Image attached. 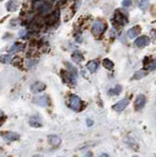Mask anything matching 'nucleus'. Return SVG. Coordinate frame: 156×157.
<instances>
[{
	"mask_svg": "<svg viewBox=\"0 0 156 157\" xmlns=\"http://www.w3.org/2000/svg\"><path fill=\"white\" fill-rule=\"evenodd\" d=\"M69 107L76 112H80L83 108V101L78 95L72 94L69 98Z\"/></svg>",
	"mask_w": 156,
	"mask_h": 157,
	"instance_id": "1",
	"label": "nucleus"
},
{
	"mask_svg": "<svg viewBox=\"0 0 156 157\" xmlns=\"http://www.w3.org/2000/svg\"><path fill=\"white\" fill-rule=\"evenodd\" d=\"M106 29V26L105 24L100 21V20H97L93 23V26H92V33L95 35H99L100 33H102L104 30Z\"/></svg>",
	"mask_w": 156,
	"mask_h": 157,
	"instance_id": "2",
	"label": "nucleus"
},
{
	"mask_svg": "<svg viewBox=\"0 0 156 157\" xmlns=\"http://www.w3.org/2000/svg\"><path fill=\"white\" fill-rule=\"evenodd\" d=\"M114 21H115L116 24L120 25V26H124L125 24L128 23V18L125 14H123L120 10H117L114 14Z\"/></svg>",
	"mask_w": 156,
	"mask_h": 157,
	"instance_id": "3",
	"label": "nucleus"
},
{
	"mask_svg": "<svg viewBox=\"0 0 156 157\" xmlns=\"http://www.w3.org/2000/svg\"><path fill=\"white\" fill-rule=\"evenodd\" d=\"M149 42H150V39H149V37H146V35H141V37H137V39L135 40V44L139 48L145 47L146 45L149 44Z\"/></svg>",
	"mask_w": 156,
	"mask_h": 157,
	"instance_id": "4",
	"label": "nucleus"
},
{
	"mask_svg": "<svg viewBox=\"0 0 156 157\" xmlns=\"http://www.w3.org/2000/svg\"><path fill=\"white\" fill-rule=\"evenodd\" d=\"M128 105H129V99L124 98L117 102L115 105H113V110H115L116 112H122Z\"/></svg>",
	"mask_w": 156,
	"mask_h": 157,
	"instance_id": "5",
	"label": "nucleus"
},
{
	"mask_svg": "<svg viewBox=\"0 0 156 157\" xmlns=\"http://www.w3.org/2000/svg\"><path fill=\"white\" fill-rule=\"evenodd\" d=\"M145 102H146V98H145V96L144 94H139V96L136 98V101H135V108H136V110H137V111L141 110L142 108L144 107Z\"/></svg>",
	"mask_w": 156,
	"mask_h": 157,
	"instance_id": "6",
	"label": "nucleus"
},
{
	"mask_svg": "<svg viewBox=\"0 0 156 157\" xmlns=\"http://www.w3.org/2000/svg\"><path fill=\"white\" fill-rule=\"evenodd\" d=\"M45 84L41 83V82H35L31 86V91L33 93H40V92L43 91L45 89Z\"/></svg>",
	"mask_w": 156,
	"mask_h": 157,
	"instance_id": "7",
	"label": "nucleus"
},
{
	"mask_svg": "<svg viewBox=\"0 0 156 157\" xmlns=\"http://www.w3.org/2000/svg\"><path fill=\"white\" fill-rule=\"evenodd\" d=\"M2 133V138L7 141H15L20 138V135L17 133L6 132V133Z\"/></svg>",
	"mask_w": 156,
	"mask_h": 157,
	"instance_id": "8",
	"label": "nucleus"
},
{
	"mask_svg": "<svg viewBox=\"0 0 156 157\" xmlns=\"http://www.w3.org/2000/svg\"><path fill=\"white\" fill-rule=\"evenodd\" d=\"M20 6V0H9L8 3L6 4V9L9 12L17 11Z\"/></svg>",
	"mask_w": 156,
	"mask_h": 157,
	"instance_id": "9",
	"label": "nucleus"
},
{
	"mask_svg": "<svg viewBox=\"0 0 156 157\" xmlns=\"http://www.w3.org/2000/svg\"><path fill=\"white\" fill-rule=\"evenodd\" d=\"M33 103H35L36 105H40V106H42V107H45L48 105V98L46 96H36L35 98L33 99Z\"/></svg>",
	"mask_w": 156,
	"mask_h": 157,
	"instance_id": "10",
	"label": "nucleus"
},
{
	"mask_svg": "<svg viewBox=\"0 0 156 157\" xmlns=\"http://www.w3.org/2000/svg\"><path fill=\"white\" fill-rule=\"evenodd\" d=\"M25 47V44L24 43H21V42H16L14 43L12 46H10L8 48V52L9 53H17V52H20L24 49Z\"/></svg>",
	"mask_w": 156,
	"mask_h": 157,
	"instance_id": "11",
	"label": "nucleus"
},
{
	"mask_svg": "<svg viewBox=\"0 0 156 157\" xmlns=\"http://www.w3.org/2000/svg\"><path fill=\"white\" fill-rule=\"evenodd\" d=\"M36 8L42 14H46V13L51 11V5L46 3V2H40V5L36 6Z\"/></svg>",
	"mask_w": 156,
	"mask_h": 157,
	"instance_id": "12",
	"label": "nucleus"
},
{
	"mask_svg": "<svg viewBox=\"0 0 156 157\" xmlns=\"http://www.w3.org/2000/svg\"><path fill=\"white\" fill-rule=\"evenodd\" d=\"M141 32V28L139 26H136V27L132 28L128 30V37L130 38H135L139 35V33Z\"/></svg>",
	"mask_w": 156,
	"mask_h": 157,
	"instance_id": "13",
	"label": "nucleus"
},
{
	"mask_svg": "<svg viewBox=\"0 0 156 157\" xmlns=\"http://www.w3.org/2000/svg\"><path fill=\"white\" fill-rule=\"evenodd\" d=\"M30 125L33 128H40L41 127L42 123H41V119L38 116H33L30 119Z\"/></svg>",
	"mask_w": 156,
	"mask_h": 157,
	"instance_id": "14",
	"label": "nucleus"
},
{
	"mask_svg": "<svg viewBox=\"0 0 156 157\" xmlns=\"http://www.w3.org/2000/svg\"><path fill=\"white\" fill-rule=\"evenodd\" d=\"M48 141H49V143L52 145V146H58V145H60V143H61V138H59L58 136H55V135H53V136H48Z\"/></svg>",
	"mask_w": 156,
	"mask_h": 157,
	"instance_id": "15",
	"label": "nucleus"
},
{
	"mask_svg": "<svg viewBox=\"0 0 156 157\" xmlns=\"http://www.w3.org/2000/svg\"><path fill=\"white\" fill-rule=\"evenodd\" d=\"M66 66H67V68H68V73L71 75V77L73 79L76 81L77 78H78V72H77V69L75 68L74 66L72 65V64H70V63H66Z\"/></svg>",
	"mask_w": 156,
	"mask_h": 157,
	"instance_id": "16",
	"label": "nucleus"
},
{
	"mask_svg": "<svg viewBox=\"0 0 156 157\" xmlns=\"http://www.w3.org/2000/svg\"><path fill=\"white\" fill-rule=\"evenodd\" d=\"M146 75H147V72H145L144 70H139V71H137L136 73L134 74V76L132 77V80H140V79L144 78Z\"/></svg>",
	"mask_w": 156,
	"mask_h": 157,
	"instance_id": "17",
	"label": "nucleus"
},
{
	"mask_svg": "<svg viewBox=\"0 0 156 157\" xmlns=\"http://www.w3.org/2000/svg\"><path fill=\"white\" fill-rule=\"evenodd\" d=\"M87 69L89 70L92 73H94V72L97 70V68H98V63H97V61H90V62H88L87 64Z\"/></svg>",
	"mask_w": 156,
	"mask_h": 157,
	"instance_id": "18",
	"label": "nucleus"
},
{
	"mask_svg": "<svg viewBox=\"0 0 156 157\" xmlns=\"http://www.w3.org/2000/svg\"><path fill=\"white\" fill-rule=\"evenodd\" d=\"M72 59H73L74 62L79 63L83 60V59H84V56H83V54L80 53V51H76V52H74V54H73Z\"/></svg>",
	"mask_w": 156,
	"mask_h": 157,
	"instance_id": "19",
	"label": "nucleus"
},
{
	"mask_svg": "<svg viewBox=\"0 0 156 157\" xmlns=\"http://www.w3.org/2000/svg\"><path fill=\"white\" fill-rule=\"evenodd\" d=\"M12 61V56L8 54H3L0 56V62L3 64H9Z\"/></svg>",
	"mask_w": 156,
	"mask_h": 157,
	"instance_id": "20",
	"label": "nucleus"
},
{
	"mask_svg": "<svg viewBox=\"0 0 156 157\" xmlns=\"http://www.w3.org/2000/svg\"><path fill=\"white\" fill-rule=\"evenodd\" d=\"M102 64H103V66L107 69V70H112L113 67H114V63L110 60V59H107V58L104 59V60L102 61Z\"/></svg>",
	"mask_w": 156,
	"mask_h": 157,
	"instance_id": "21",
	"label": "nucleus"
},
{
	"mask_svg": "<svg viewBox=\"0 0 156 157\" xmlns=\"http://www.w3.org/2000/svg\"><path fill=\"white\" fill-rule=\"evenodd\" d=\"M137 3H139V6L140 9H142L144 11V10H146L148 8V6H149V2H148V0H137Z\"/></svg>",
	"mask_w": 156,
	"mask_h": 157,
	"instance_id": "22",
	"label": "nucleus"
},
{
	"mask_svg": "<svg viewBox=\"0 0 156 157\" xmlns=\"http://www.w3.org/2000/svg\"><path fill=\"white\" fill-rule=\"evenodd\" d=\"M122 91V86H116L114 89L109 91V94L110 95H118L120 94Z\"/></svg>",
	"mask_w": 156,
	"mask_h": 157,
	"instance_id": "23",
	"label": "nucleus"
},
{
	"mask_svg": "<svg viewBox=\"0 0 156 157\" xmlns=\"http://www.w3.org/2000/svg\"><path fill=\"white\" fill-rule=\"evenodd\" d=\"M122 5H123L124 7H130L132 5V0H123V2H122Z\"/></svg>",
	"mask_w": 156,
	"mask_h": 157,
	"instance_id": "24",
	"label": "nucleus"
},
{
	"mask_svg": "<svg viewBox=\"0 0 156 157\" xmlns=\"http://www.w3.org/2000/svg\"><path fill=\"white\" fill-rule=\"evenodd\" d=\"M155 68H156V60L153 61L151 64H149V66H148V70L153 71V70H155Z\"/></svg>",
	"mask_w": 156,
	"mask_h": 157,
	"instance_id": "25",
	"label": "nucleus"
},
{
	"mask_svg": "<svg viewBox=\"0 0 156 157\" xmlns=\"http://www.w3.org/2000/svg\"><path fill=\"white\" fill-rule=\"evenodd\" d=\"M87 126H88V127H90V126L92 125V121H90L89 119H87Z\"/></svg>",
	"mask_w": 156,
	"mask_h": 157,
	"instance_id": "26",
	"label": "nucleus"
},
{
	"mask_svg": "<svg viewBox=\"0 0 156 157\" xmlns=\"http://www.w3.org/2000/svg\"><path fill=\"white\" fill-rule=\"evenodd\" d=\"M0 119L5 120V116L3 115V113H2V112H0Z\"/></svg>",
	"mask_w": 156,
	"mask_h": 157,
	"instance_id": "27",
	"label": "nucleus"
},
{
	"mask_svg": "<svg viewBox=\"0 0 156 157\" xmlns=\"http://www.w3.org/2000/svg\"><path fill=\"white\" fill-rule=\"evenodd\" d=\"M0 1H3V0H0Z\"/></svg>",
	"mask_w": 156,
	"mask_h": 157,
	"instance_id": "28",
	"label": "nucleus"
}]
</instances>
